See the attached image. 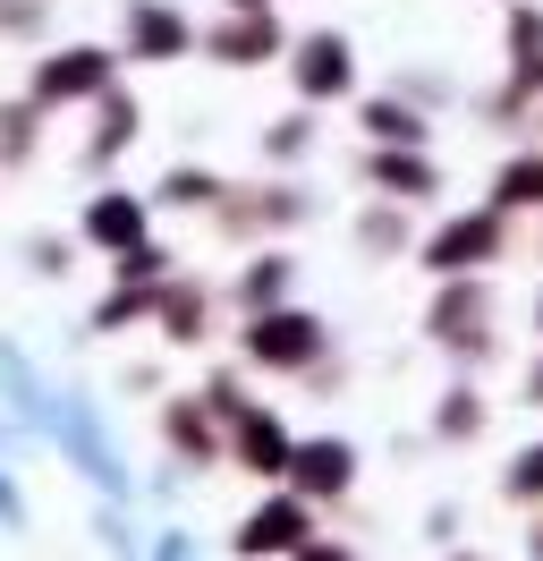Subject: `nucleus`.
Here are the masks:
<instances>
[{"mask_svg": "<svg viewBox=\"0 0 543 561\" xmlns=\"http://www.w3.org/2000/svg\"><path fill=\"white\" fill-rule=\"evenodd\" d=\"M34 273H68V247L60 239H34Z\"/></svg>", "mask_w": 543, "mask_h": 561, "instance_id": "26", "label": "nucleus"}, {"mask_svg": "<svg viewBox=\"0 0 543 561\" xmlns=\"http://www.w3.org/2000/svg\"><path fill=\"white\" fill-rule=\"evenodd\" d=\"M119 85V51L111 43H60V51H43L34 60V103L60 111V103H94V94H111Z\"/></svg>", "mask_w": 543, "mask_h": 561, "instance_id": "1", "label": "nucleus"}, {"mask_svg": "<svg viewBox=\"0 0 543 561\" xmlns=\"http://www.w3.org/2000/svg\"><path fill=\"white\" fill-rule=\"evenodd\" d=\"M111 273L128 280V289H162V280H170V247L136 239V247H119V255H111Z\"/></svg>", "mask_w": 543, "mask_h": 561, "instance_id": "20", "label": "nucleus"}, {"mask_svg": "<svg viewBox=\"0 0 543 561\" xmlns=\"http://www.w3.org/2000/svg\"><path fill=\"white\" fill-rule=\"evenodd\" d=\"M187 51H196L187 9H170V0H128V9H119V60L170 69V60H187Z\"/></svg>", "mask_w": 543, "mask_h": 561, "instance_id": "3", "label": "nucleus"}, {"mask_svg": "<svg viewBox=\"0 0 543 561\" xmlns=\"http://www.w3.org/2000/svg\"><path fill=\"white\" fill-rule=\"evenodd\" d=\"M272 153H280V162H289V153H305V145H314V119H280V128H272Z\"/></svg>", "mask_w": 543, "mask_h": 561, "instance_id": "24", "label": "nucleus"}, {"mask_svg": "<svg viewBox=\"0 0 543 561\" xmlns=\"http://www.w3.org/2000/svg\"><path fill=\"white\" fill-rule=\"evenodd\" d=\"M289 451H298V443H289V425L272 417V409H255V400H246V409H238L230 417V459L238 468H246V477H289Z\"/></svg>", "mask_w": 543, "mask_h": 561, "instance_id": "9", "label": "nucleus"}, {"mask_svg": "<svg viewBox=\"0 0 543 561\" xmlns=\"http://www.w3.org/2000/svg\"><path fill=\"white\" fill-rule=\"evenodd\" d=\"M94 111H102V128L85 137V171H111V162L145 137V103H136L128 85H111V94H94Z\"/></svg>", "mask_w": 543, "mask_h": 561, "instance_id": "11", "label": "nucleus"}, {"mask_svg": "<svg viewBox=\"0 0 543 561\" xmlns=\"http://www.w3.org/2000/svg\"><path fill=\"white\" fill-rule=\"evenodd\" d=\"M298 561H348V553H339V545H314V536H305V545H298Z\"/></svg>", "mask_w": 543, "mask_h": 561, "instance_id": "27", "label": "nucleus"}, {"mask_svg": "<svg viewBox=\"0 0 543 561\" xmlns=\"http://www.w3.org/2000/svg\"><path fill=\"white\" fill-rule=\"evenodd\" d=\"M280 51H289V35L272 9H230L221 26H204V60H221V69H264Z\"/></svg>", "mask_w": 543, "mask_h": 561, "instance_id": "4", "label": "nucleus"}, {"mask_svg": "<svg viewBox=\"0 0 543 561\" xmlns=\"http://www.w3.org/2000/svg\"><path fill=\"white\" fill-rule=\"evenodd\" d=\"M501 255V213H459V221H441L434 247H425V264L441 280H467L475 264H493Z\"/></svg>", "mask_w": 543, "mask_h": 561, "instance_id": "6", "label": "nucleus"}, {"mask_svg": "<svg viewBox=\"0 0 543 561\" xmlns=\"http://www.w3.org/2000/svg\"><path fill=\"white\" fill-rule=\"evenodd\" d=\"M162 434H170V451H178V468H221V451H230L204 400H170V409H162Z\"/></svg>", "mask_w": 543, "mask_h": 561, "instance_id": "13", "label": "nucleus"}, {"mask_svg": "<svg viewBox=\"0 0 543 561\" xmlns=\"http://www.w3.org/2000/svg\"><path fill=\"white\" fill-rule=\"evenodd\" d=\"M535 400H543V366H535Z\"/></svg>", "mask_w": 543, "mask_h": 561, "instance_id": "30", "label": "nucleus"}, {"mask_svg": "<svg viewBox=\"0 0 543 561\" xmlns=\"http://www.w3.org/2000/svg\"><path fill=\"white\" fill-rule=\"evenodd\" d=\"M289 77H298V94L305 103H332V94H348L357 85V51H348V35H305V43H289Z\"/></svg>", "mask_w": 543, "mask_h": 561, "instance_id": "7", "label": "nucleus"}, {"mask_svg": "<svg viewBox=\"0 0 543 561\" xmlns=\"http://www.w3.org/2000/svg\"><path fill=\"white\" fill-rule=\"evenodd\" d=\"M246 366H272V375H298L323 357V323L298 316V307H264V316H246Z\"/></svg>", "mask_w": 543, "mask_h": 561, "instance_id": "2", "label": "nucleus"}, {"mask_svg": "<svg viewBox=\"0 0 543 561\" xmlns=\"http://www.w3.org/2000/svg\"><path fill=\"white\" fill-rule=\"evenodd\" d=\"M373 179H382L391 196H407V205H416V196H434V162H425L416 145H407V153H373Z\"/></svg>", "mask_w": 543, "mask_h": 561, "instance_id": "18", "label": "nucleus"}, {"mask_svg": "<svg viewBox=\"0 0 543 561\" xmlns=\"http://www.w3.org/2000/svg\"><path fill=\"white\" fill-rule=\"evenodd\" d=\"M305 493H272V502H255V511H246V519H238V561H272V553H298L305 545Z\"/></svg>", "mask_w": 543, "mask_h": 561, "instance_id": "5", "label": "nucleus"}, {"mask_svg": "<svg viewBox=\"0 0 543 561\" xmlns=\"http://www.w3.org/2000/svg\"><path fill=\"white\" fill-rule=\"evenodd\" d=\"M467 425H484V409H475L467 391H450V409H441V434H467Z\"/></svg>", "mask_w": 543, "mask_h": 561, "instance_id": "25", "label": "nucleus"}, {"mask_svg": "<svg viewBox=\"0 0 543 561\" xmlns=\"http://www.w3.org/2000/svg\"><path fill=\"white\" fill-rule=\"evenodd\" d=\"M348 477H357V451H348V443H298V451H289V493H305V502L348 493Z\"/></svg>", "mask_w": 543, "mask_h": 561, "instance_id": "12", "label": "nucleus"}, {"mask_svg": "<svg viewBox=\"0 0 543 561\" xmlns=\"http://www.w3.org/2000/svg\"><path fill=\"white\" fill-rule=\"evenodd\" d=\"M527 545H535V561H543V527H535V536H527Z\"/></svg>", "mask_w": 543, "mask_h": 561, "instance_id": "29", "label": "nucleus"}, {"mask_svg": "<svg viewBox=\"0 0 543 561\" xmlns=\"http://www.w3.org/2000/svg\"><path fill=\"white\" fill-rule=\"evenodd\" d=\"M484 316H493L484 289H450V298L434 307V341L441 350H484Z\"/></svg>", "mask_w": 543, "mask_h": 561, "instance_id": "14", "label": "nucleus"}, {"mask_svg": "<svg viewBox=\"0 0 543 561\" xmlns=\"http://www.w3.org/2000/svg\"><path fill=\"white\" fill-rule=\"evenodd\" d=\"M535 323H543V298H535Z\"/></svg>", "mask_w": 543, "mask_h": 561, "instance_id": "31", "label": "nucleus"}, {"mask_svg": "<svg viewBox=\"0 0 543 561\" xmlns=\"http://www.w3.org/2000/svg\"><path fill=\"white\" fill-rule=\"evenodd\" d=\"M366 128L382 145H425V119H416L407 103H366Z\"/></svg>", "mask_w": 543, "mask_h": 561, "instance_id": "21", "label": "nucleus"}, {"mask_svg": "<svg viewBox=\"0 0 543 561\" xmlns=\"http://www.w3.org/2000/svg\"><path fill=\"white\" fill-rule=\"evenodd\" d=\"M145 221H153V196H136V187H102L94 205L77 213V239L102 247V255H119V247L145 239Z\"/></svg>", "mask_w": 543, "mask_h": 561, "instance_id": "8", "label": "nucleus"}, {"mask_svg": "<svg viewBox=\"0 0 543 561\" xmlns=\"http://www.w3.org/2000/svg\"><path fill=\"white\" fill-rule=\"evenodd\" d=\"M509 493H518V502H535V493H543V443L509 459Z\"/></svg>", "mask_w": 543, "mask_h": 561, "instance_id": "23", "label": "nucleus"}, {"mask_svg": "<svg viewBox=\"0 0 543 561\" xmlns=\"http://www.w3.org/2000/svg\"><path fill=\"white\" fill-rule=\"evenodd\" d=\"M493 205L501 213H543V153H527V162H509V171L493 179Z\"/></svg>", "mask_w": 543, "mask_h": 561, "instance_id": "19", "label": "nucleus"}, {"mask_svg": "<svg viewBox=\"0 0 543 561\" xmlns=\"http://www.w3.org/2000/svg\"><path fill=\"white\" fill-rule=\"evenodd\" d=\"M51 0H0V35H43Z\"/></svg>", "mask_w": 543, "mask_h": 561, "instance_id": "22", "label": "nucleus"}, {"mask_svg": "<svg viewBox=\"0 0 543 561\" xmlns=\"http://www.w3.org/2000/svg\"><path fill=\"white\" fill-rule=\"evenodd\" d=\"M221 9H272V0H221Z\"/></svg>", "mask_w": 543, "mask_h": 561, "instance_id": "28", "label": "nucleus"}, {"mask_svg": "<svg viewBox=\"0 0 543 561\" xmlns=\"http://www.w3.org/2000/svg\"><path fill=\"white\" fill-rule=\"evenodd\" d=\"M153 323H162L170 350H196V341H212V289L204 280H162V298H153Z\"/></svg>", "mask_w": 543, "mask_h": 561, "instance_id": "10", "label": "nucleus"}, {"mask_svg": "<svg viewBox=\"0 0 543 561\" xmlns=\"http://www.w3.org/2000/svg\"><path fill=\"white\" fill-rule=\"evenodd\" d=\"M289 273H298L289 255H255V273L238 280V307H246V316H264V307H280V298H289Z\"/></svg>", "mask_w": 543, "mask_h": 561, "instance_id": "17", "label": "nucleus"}, {"mask_svg": "<svg viewBox=\"0 0 543 561\" xmlns=\"http://www.w3.org/2000/svg\"><path fill=\"white\" fill-rule=\"evenodd\" d=\"M221 196H230L221 171H170L162 187H153V205H170V213H212Z\"/></svg>", "mask_w": 543, "mask_h": 561, "instance_id": "16", "label": "nucleus"}, {"mask_svg": "<svg viewBox=\"0 0 543 561\" xmlns=\"http://www.w3.org/2000/svg\"><path fill=\"white\" fill-rule=\"evenodd\" d=\"M459 561H475V553H459Z\"/></svg>", "mask_w": 543, "mask_h": 561, "instance_id": "32", "label": "nucleus"}, {"mask_svg": "<svg viewBox=\"0 0 543 561\" xmlns=\"http://www.w3.org/2000/svg\"><path fill=\"white\" fill-rule=\"evenodd\" d=\"M34 145H43V103H0V171H26Z\"/></svg>", "mask_w": 543, "mask_h": 561, "instance_id": "15", "label": "nucleus"}]
</instances>
